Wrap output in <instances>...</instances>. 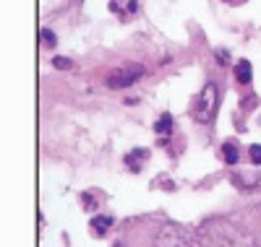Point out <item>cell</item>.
Masks as SVG:
<instances>
[{"label":"cell","mask_w":261,"mask_h":247,"mask_svg":"<svg viewBox=\"0 0 261 247\" xmlns=\"http://www.w3.org/2000/svg\"><path fill=\"white\" fill-rule=\"evenodd\" d=\"M196 247H261V203L251 211L206 219L196 232Z\"/></svg>","instance_id":"6da1fadb"},{"label":"cell","mask_w":261,"mask_h":247,"mask_svg":"<svg viewBox=\"0 0 261 247\" xmlns=\"http://www.w3.org/2000/svg\"><path fill=\"white\" fill-rule=\"evenodd\" d=\"M128 247H196V234L162 216H141L125 224Z\"/></svg>","instance_id":"7a4b0ae2"},{"label":"cell","mask_w":261,"mask_h":247,"mask_svg":"<svg viewBox=\"0 0 261 247\" xmlns=\"http://www.w3.org/2000/svg\"><path fill=\"white\" fill-rule=\"evenodd\" d=\"M220 99H222V86L217 83V81H206L204 88L196 94V99L191 104V117L199 122V125H209L217 117Z\"/></svg>","instance_id":"3957f363"},{"label":"cell","mask_w":261,"mask_h":247,"mask_svg":"<svg viewBox=\"0 0 261 247\" xmlns=\"http://www.w3.org/2000/svg\"><path fill=\"white\" fill-rule=\"evenodd\" d=\"M141 76H144V68L139 63H125V65H118L115 71H110V76H107V86L110 88H125L134 81H139Z\"/></svg>","instance_id":"277c9868"},{"label":"cell","mask_w":261,"mask_h":247,"mask_svg":"<svg viewBox=\"0 0 261 247\" xmlns=\"http://www.w3.org/2000/svg\"><path fill=\"white\" fill-rule=\"evenodd\" d=\"M253 78V68H251V63L248 60H238L235 63V81L241 83V86H248Z\"/></svg>","instance_id":"5b68a950"},{"label":"cell","mask_w":261,"mask_h":247,"mask_svg":"<svg viewBox=\"0 0 261 247\" xmlns=\"http://www.w3.org/2000/svg\"><path fill=\"white\" fill-rule=\"evenodd\" d=\"M222 159H225L230 167H235L238 162H241V151H238V143H235V141H227V143L222 146Z\"/></svg>","instance_id":"8992f818"},{"label":"cell","mask_w":261,"mask_h":247,"mask_svg":"<svg viewBox=\"0 0 261 247\" xmlns=\"http://www.w3.org/2000/svg\"><path fill=\"white\" fill-rule=\"evenodd\" d=\"M149 156V151L146 148H136V151H130L128 156H125V164H128V169H134V172H139L141 169V162Z\"/></svg>","instance_id":"52a82bcc"},{"label":"cell","mask_w":261,"mask_h":247,"mask_svg":"<svg viewBox=\"0 0 261 247\" xmlns=\"http://www.w3.org/2000/svg\"><path fill=\"white\" fill-rule=\"evenodd\" d=\"M113 227V219L110 216H94L92 219V229H94V234H107V229H110Z\"/></svg>","instance_id":"ba28073f"},{"label":"cell","mask_w":261,"mask_h":247,"mask_svg":"<svg viewBox=\"0 0 261 247\" xmlns=\"http://www.w3.org/2000/svg\"><path fill=\"white\" fill-rule=\"evenodd\" d=\"M172 128H175V120H172V115H165L157 120V125H154V130H157V136H167V133H172Z\"/></svg>","instance_id":"9c48e42d"},{"label":"cell","mask_w":261,"mask_h":247,"mask_svg":"<svg viewBox=\"0 0 261 247\" xmlns=\"http://www.w3.org/2000/svg\"><path fill=\"white\" fill-rule=\"evenodd\" d=\"M248 156H251V162H253V167H261V143H256V146H251V151H248Z\"/></svg>","instance_id":"30bf717a"},{"label":"cell","mask_w":261,"mask_h":247,"mask_svg":"<svg viewBox=\"0 0 261 247\" xmlns=\"http://www.w3.org/2000/svg\"><path fill=\"white\" fill-rule=\"evenodd\" d=\"M42 44H45V47H55V34L50 32V29H42Z\"/></svg>","instance_id":"8fae6325"},{"label":"cell","mask_w":261,"mask_h":247,"mask_svg":"<svg viewBox=\"0 0 261 247\" xmlns=\"http://www.w3.org/2000/svg\"><path fill=\"white\" fill-rule=\"evenodd\" d=\"M81 200H84L86 211H94V208H97V198H94L92 193H84V195H81Z\"/></svg>","instance_id":"7c38bea8"},{"label":"cell","mask_w":261,"mask_h":247,"mask_svg":"<svg viewBox=\"0 0 261 247\" xmlns=\"http://www.w3.org/2000/svg\"><path fill=\"white\" fill-rule=\"evenodd\" d=\"M55 65H58V68H68V65H71V63H68V60H65V57H58V60H55Z\"/></svg>","instance_id":"4fadbf2b"},{"label":"cell","mask_w":261,"mask_h":247,"mask_svg":"<svg viewBox=\"0 0 261 247\" xmlns=\"http://www.w3.org/2000/svg\"><path fill=\"white\" fill-rule=\"evenodd\" d=\"M227 3H243V0H227Z\"/></svg>","instance_id":"5bb4252c"}]
</instances>
